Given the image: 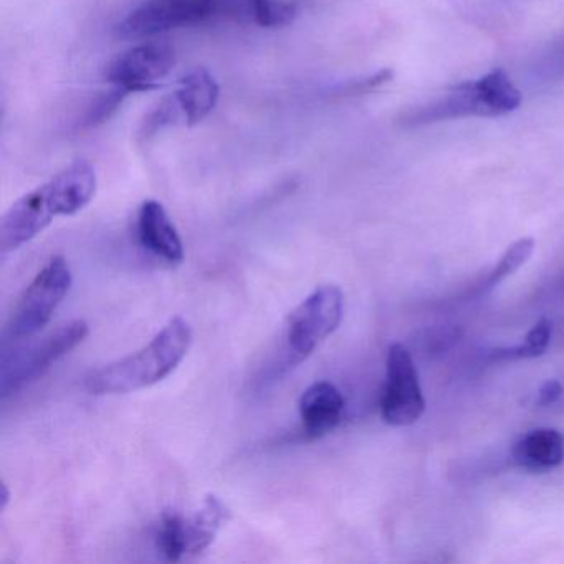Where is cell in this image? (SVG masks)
Segmentation results:
<instances>
[{
	"instance_id": "obj_6",
	"label": "cell",
	"mask_w": 564,
	"mask_h": 564,
	"mask_svg": "<svg viewBox=\"0 0 564 564\" xmlns=\"http://www.w3.org/2000/svg\"><path fill=\"white\" fill-rule=\"evenodd\" d=\"M345 299L336 285H322L310 293L290 315L285 332L283 366L305 361L328 336L338 329Z\"/></svg>"
},
{
	"instance_id": "obj_4",
	"label": "cell",
	"mask_w": 564,
	"mask_h": 564,
	"mask_svg": "<svg viewBox=\"0 0 564 564\" xmlns=\"http://www.w3.org/2000/svg\"><path fill=\"white\" fill-rule=\"evenodd\" d=\"M521 91L501 68L488 72L477 80L462 82L432 98L427 104L411 108L402 117L405 127H424L460 118H495L513 113L521 105Z\"/></svg>"
},
{
	"instance_id": "obj_15",
	"label": "cell",
	"mask_w": 564,
	"mask_h": 564,
	"mask_svg": "<svg viewBox=\"0 0 564 564\" xmlns=\"http://www.w3.org/2000/svg\"><path fill=\"white\" fill-rule=\"evenodd\" d=\"M550 319H540L533 328L524 336L521 345L511 346V348H494L488 351L487 358L494 362L518 361V359L538 358L544 355L551 341Z\"/></svg>"
},
{
	"instance_id": "obj_10",
	"label": "cell",
	"mask_w": 564,
	"mask_h": 564,
	"mask_svg": "<svg viewBox=\"0 0 564 564\" xmlns=\"http://www.w3.org/2000/svg\"><path fill=\"white\" fill-rule=\"evenodd\" d=\"M176 55L167 45L143 44L130 48L108 64L105 78L127 95L156 90L171 74Z\"/></svg>"
},
{
	"instance_id": "obj_9",
	"label": "cell",
	"mask_w": 564,
	"mask_h": 564,
	"mask_svg": "<svg viewBox=\"0 0 564 564\" xmlns=\"http://www.w3.org/2000/svg\"><path fill=\"white\" fill-rule=\"evenodd\" d=\"M424 411L425 399L411 352L402 345L389 346L381 398L382 421L394 427H404L417 422Z\"/></svg>"
},
{
	"instance_id": "obj_1",
	"label": "cell",
	"mask_w": 564,
	"mask_h": 564,
	"mask_svg": "<svg viewBox=\"0 0 564 564\" xmlns=\"http://www.w3.org/2000/svg\"><path fill=\"white\" fill-rule=\"evenodd\" d=\"M299 8L290 0H144L117 28L121 39H144L213 22L280 29Z\"/></svg>"
},
{
	"instance_id": "obj_11",
	"label": "cell",
	"mask_w": 564,
	"mask_h": 564,
	"mask_svg": "<svg viewBox=\"0 0 564 564\" xmlns=\"http://www.w3.org/2000/svg\"><path fill=\"white\" fill-rule=\"evenodd\" d=\"M137 232L141 247L151 256L167 263L183 262V240L163 204L158 200H144L141 204L138 210Z\"/></svg>"
},
{
	"instance_id": "obj_14",
	"label": "cell",
	"mask_w": 564,
	"mask_h": 564,
	"mask_svg": "<svg viewBox=\"0 0 564 564\" xmlns=\"http://www.w3.org/2000/svg\"><path fill=\"white\" fill-rule=\"evenodd\" d=\"M171 97L180 108L184 124L196 127L216 108L219 85L209 72L196 68L180 82L177 90Z\"/></svg>"
},
{
	"instance_id": "obj_19",
	"label": "cell",
	"mask_w": 564,
	"mask_h": 564,
	"mask_svg": "<svg viewBox=\"0 0 564 564\" xmlns=\"http://www.w3.org/2000/svg\"><path fill=\"white\" fill-rule=\"evenodd\" d=\"M9 497H11V494H9V488L6 487V485H2V510H6V507H8Z\"/></svg>"
},
{
	"instance_id": "obj_16",
	"label": "cell",
	"mask_w": 564,
	"mask_h": 564,
	"mask_svg": "<svg viewBox=\"0 0 564 564\" xmlns=\"http://www.w3.org/2000/svg\"><path fill=\"white\" fill-rule=\"evenodd\" d=\"M533 250L534 240L530 239V237H524V239L511 243L507 252L501 257L500 262L497 263V267H495L490 275H488L484 290L495 289V286L503 282L507 276L513 275L517 270H520V267H523L524 263L528 262Z\"/></svg>"
},
{
	"instance_id": "obj_5",
	"label": "cell",
	"mask_w": 564,
	"mask_h": 564,
	"mask_svg": "<svg viewBox=\"0 0 564 564\" xmlns=\"http://www.w3.org/2000/svg\"><path fill=\"white\" fill-rule=\"evenodd\" d=\"M88 336V325L84 319L62 325L37 341L15 348L2 355L0 365V392L2 398L15 394L25 386L41 379L55 362L74 351Z\"/></svg>"
},
{
	"instance_id": "obj_7",
	"label": "cell",
	"mask_w": 564,
	"mask_h": 564,
	"mask_svg": "<svg viewBox=\"0 0 564 564\" xmlns=\"http://www.w3.org/2000/svg\"><path fill=\"white\" fill-rule=\"evenodd\" d=\"M229 510L216 495H207L196 513L191 517L166 511L156 527V547L167 561H183L206 551L216 540Z\"/></svg>"
},
{
	"instance_id": "obj_18",
	"label": "cell",
	"mask_w": 564,
	"mask_h": 564,
	"mask_svg": "<svg viewBox=\"0 0 564 564\" xmlns=\"http://www.w3.org/2000/svg\"><path fill=\"white\" fill-rule=\"evenodd\" d=\"M561 394H563V386H561L560 382L554 381V379H551V381L544 382V384L541 386L540 391H538V405L553 404V402H556L557 399H560Z\"/></svg>"
},
{
	"instance_id": "obj_3",
	"label": "cell",
	"mask_w": 564,
	"mask_h": 564,
	"mask_svg": "<svg viewBox=\"0 0 564 564\" xmlns=\"http://www.w3.org/2000/svg\"><path fill=\"white\" fill-rule=\"evenodd\" d=\"M191 343L193 328L176 316L140 351L91 372L85 379V388L94 395L128 394L151 388L183 362Z\"/></svg>"
},
{
	"instance_id": "obj_17",
	"label": "cell",
	"mask_w": 564,
	"mask_h": 564,
	"mask_svg": "<svg viewBox=\"0 0 564 564\" xmlns=\"http://www.w3.org/2000/svg\"><path fill=\"white\" fill-rule=\"evenodd\" d=\"M128 95L124 91L118 90V88H111L108 94L101 95L97 101H95L94 107L88 110L87 117H85V127H95V124L104 123V121L110 120L115 113H117L118 108L123 104L124 98Z\"/></svg>"
},
{
	"instance_id": "obj_12",
	"label": "cell",
	"mask_w": 564,
	"mask_h": 564,
	"mask_svg": "<svg viewBox=\"0 0 564 564\" xmlns=\"http://www.w3.org/2000/svg\"><path fill=\"white\" fill-rule=\"evenodd\" d=\"M299 412L305 434L319 438L338 427L345 412V398L332 382H313L300 398Z\"/></svg>"
},
{
	"instance_id": "obj_8",
	"label": "cell",
	"mask_w": 564,
	"mask_h": 564,
	"mask_svg": "<svg viewBox=\"0 0 564 564\" xmlns=\"http://www.w3.org/2000/svg\"><path fill=\"white\" fill-rule=\"evenodd\" d=\"M72 270L64 257H54L28 286L9 323L12 338H32L47 326L70 292Z\"/></svg>"
},
{
	"instance_id": "obj_13",
	"label": "cell",
	"mask_w": 564,
	"mask_h": 564,
	"mask_svg": "<svg viewBox=\"0 0 564 564\" xmlns=\"http://www.w3.org/2000/svg\"><path fill=\"white\" fill-rule=\"evenodd\" d=\"M511 458L521 470L534 474L553 470L564 462V435L556 429H534L514 442Z\"/></svg>"
},
{
	"instance_id": "obj_2",
	"label": "cell",
	"mask_w": 564,
	"mask_h": 564,
	"mask_svg": "<svg viewBox=\"0 0 564 564\" xmlns=\"http://www.w3.org/2000/svg\"><path fill=\"white\" fill-rule=\"evenodd\" d=\"M97 193V173L88 161H75L51 181L12 204L0 223V250L14 252L44 232L54 219L75 216Z\"/></svg>"
}]
</instances>
